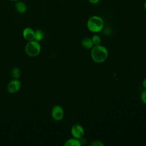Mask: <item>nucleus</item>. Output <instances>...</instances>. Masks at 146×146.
Instances as JSON below:
<instances>
[{
	"label": "nucleus",
	"instance_id": "nucleus-15",
	"mask_svg": "<svg viewBox=\"0 0 146 146\" xmlns=\"http://www.w3.org/2000/svg\"><path fill=\"white\" fill-rule=\"evenodd\" d=\"M91 145L92 146H103V143L99 140H95L92 141Z\"/></svg>",
	"mask_w": 146,
	"mask_h": 146
},
{
	"label": "nucleus",
	"instance_id": "nucleus-9",
	"mask_svg": "<svg viewBox=\"0 0 146 146\" xmlns=\"http://www.w3.org/2000/svg\"><path fill=\"white\" fill-rule=\"evenodd\" d=\"M82 45L84 48L86 49H91L94 46L91 38L88 37H85L82 39Z\"/></svg>",
	"mask_w": 146,
	"mask_h": 146
},
{
	"label": "nucleus",
	"instance_id": "nucleus-16",
	"mask_svg": "<svg viewBox=\"0 0 146 146\" xmlns=\"http://www.w3.org/2000/svg\"><path fill=\"white\" fill-rule=\"evenodd\" d=\"M88 1L89 2H90L91 3L95 5V4L98 3L100 2V0H88Z\"/></svg>",
	"mask_w": 146,
	"mask_h": 146
},
{
	"label": "nucleus",
	"instance_id": "nucleus-1",
	"mask_svg": "<svg viewBox=\"0 0 146 146\" xmlns=\"http://www.w3.org/2000/svg\"><path fill=\"white\" fill-rule=\"evenodd\" d=\"M91 55L92 60L96 63L104 62L108 58L107 49L101 44L94 45L91 48Z\"/></svg>",
	"mask_w": 146,
	"mask_h": 146
},
{
	"label": "nucleus",
	"instance_id": "nucleus-8",
	"mask_svg": "<svg viewBox=\"0 0 146 146\" xmlns=\"http://www.w3.org/2000/svg\"><path fill=\"white\" fill-rule=\"evenodd\" d=\"M15 8L17 11L20 14H23L27 10V7L26 4L24 2L20 1L19 0L15 1Z\"/></svg>",
	"mask_w": 146,
	"mask_h": 146
},
{
	"label": "nucleus",
	"instance_id": "nucleus-3",
	"mask_svg": "<svg viewBox=\"0 0 146 146\" xmlns=\"http://www.w3.org/2000/svg\"><path fill=\"white\" fill-rule=\"evenodd\" d=\"M26 53L30 56H35L38 55L40 51V46L38 41L31 40L29 41L25 47Z\"/></svg>",
	"mask_w": 146,
	"mask_h": 146
},
{
	"label": "nucleus",
	"instance_id": "nucleus-10",
	"mask_svg": "<svg viewBox=\"0 0 146 146\" xmlns=\"http://www.w3.org/2000/svg\"><path fill=\"white\" fill-rule=\"evenodd\" d=\"M64 146H80L81 143L79 139L76 138H71L67 140L64 144Z\"/></svg>",
	"mask_w": 146,
	"mask_h": 146
},
{
	"label": "nucleus",
	"instance_id": "nucleus-12",
	"mask_svg": "<svg viewBox=\"0 0 146 146\" xmlns=\"http://www.w3.org/2000/svg\"><path fill=\"white\" fill-rule=\"evenodd\" d=\"M35 33V39L36 41L41 40L43 38V33L41 30H36Z\"/></svg>",
	"mask_w": 146,
	"mask_h": 146
},
{
	"label": "nucleus",
	"instance_id": "nucleus-4",
	"mask_svg": "<svg viewBox=\"0 0 146 146\" xmlns=\"http://www.w3.org/2000/svg\"><path fill=\"white\" fill-rule=\"evenodd\" d=\"M71 133L73 137L80 139L84 135V130L81 125L76 124L73 125L71 127Z\"/></svg>",
	"mask_w": 146,
	"mask_h": 146
},
{
	"label": "nucleus",
	"instance_id": "nucleus-13",
	"mask_svg": "<svg viewBox=\"0 0 146 146\" xmlns=\"http://www.w3.org/2000/svg\"><path fill=\"white\" fill-rule=\"evenodd\" d=\"M91 39H92V42H93V43H94V45L100 44L102 39H101L100 36L99 35H98V34H95V35H94L92 36Z\"/></svg>",
	"mask_w": 146,
	"mask_h": 146
},
{
	"label": "nucleus",
	"instance_id": "nucleus-11",
	"mask_svg": "<svg viewBox=\"0 0 146 146\" xmlns=\"http://www.w3.org/2000/svg\"><path fill=\"white\" fill-rule=\"evenodd\" d=\"M21 75V71L19 68H14L11 71V75L14 79H18Z\"/></svg>",
	"mask_w": 146,
	"mask_h": 146
},
{
	"label": "nucleus",
	"instance_id": "nucleus-7",
	"mask_svg": "<svg viewBox=\"0 0 146 146\" xmlns=\"http://www.w3.org/2000/svg\"><path fill=\"white\" fill-rule=\"evenodd\" d=\"M23 36L25 39L29 41L33 40L35 39L34 31L30 27H26L23 31Z\"/></svg>",
	"mask_w": 146,
	"mask_h": 146
},
{
	"label": "nucleus",
	"instance_id": "nucleus-5",
	"mask_svg": "<svg viewBox=\"0 0 146 146\" xmlns=\"http://www.w3.org/2000/svg\"><path fill=\"white\" fill-rule=\"evenodd\" d=\"M51 115L52 118L57 121L61 120L64 117V111L63 108L59 106H55L51 111Z\"/></svg>",
	"mask_w": 146,
	"mask_h": 146
},
{
	"label": "nucleus",
	"instance_id": "nucleus-6",
	"mask_svg": "<svg viewBox=\"0 0 146 146\" xmlns=\"http://www.w3.org/2000/svg\"><path fill=\"white\" fill-rule=\"evenodd\" d=\"M21 85V82L15 79L9 83L7 86V90L10 93H15L19 90Z\"/></svg>",
	"mask_w": 146,
	"mask_h": 146
},
{
	"label": "nucleus",
	"instance_id": "nucleus-14",
	"mask_svg": "<svg viewBox=\"0 0 146 146\" xmlns=\"http://www.w3.org/2000/svg\"><path fill=\"white\" fill-rule=\"evenodd\" d=\"M140 98L143 103L146 104V89L143 90L140 95Z\"/></svg>",
	"mask_w": 146,
	"mask_h": 146
},
{
	"label": "nucleus",
	"instance_id": "nucleus-19",
	"mask_svg": "<svg viewBox=\"0 0 146 146\" xmlns=\"http://www.w3.org/2000/svg\"><path fill=\"white\" fill-rule=\"evenodd\" d=\"M10 1H19V0H10Z\"/></svg>",
	"mask_w": 146,
	"mask_h": 146
},
{
	"label": "nucleus",
	"instance_id": "nucleus-18",
	"mask_svg": "<svg viewBox=\"0 0 146 146\" xmlns=\"http://www.w3.org/2000/svg\"><path fill=\"white\" fill-rule=\"evenodd\" d=\"M144 8L145 10H146V1H145V2L144 3Z\"/></svg>",
	"mask_w": 146,
	"mask_h": 146
},
{
	"label": "nucleus",
	"instance_id": "nucleus-2",
	"mask_svg": "<svg viewBox=\"0 0 146 146\" xmlns=\"http://www.w3.org/2000/svg\"><path fill=\"white\" fill-rule=\"evenodd\" d=\"M104 21L99 16L92 15L87 21V27L91 32L96 33L102 31L104 27Z\"/></svg>",
	"mask_w": 146,
	"mask_h": 146
},
{
	"label": "nucleus",
	"instance_id": "nucleus-17",
	"mask_svg": "<svg viewBox=\"0 0 146 146\" xmlns=\"http://www.w3.org/2000/svg\"><path fill=\"white\" fill-rule=\"evenodd\" d=\"M142 86L143 87V88L146 89V78L144 79V80H143V82H142Z\"/></svg>",
	"mask_w": 146,
	"mask_h": 146
}]
</instances>
